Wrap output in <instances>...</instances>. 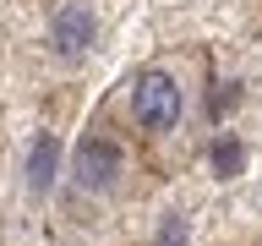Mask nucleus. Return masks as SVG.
Returning <instances> with one entry per match:
<instances>
[{"label": "nucleus", "mask_w": 262, "mask_h": 246, "mask_svg": "<svg viewBox=\"0 0 262 246\" xmlns=\"http://www.w3.org/2000/svg\"><path fill=\"white\" fill-rule=\"evenodd\" d=\"M131 126L147 131V137H169V131L186 120V82H180L175 66H147L131 77Z\"/></svg>", "instance_id": "nucleus-1"}, {"label": "nucleus", "mask_w": 262, "mask_h": 246, "mask_svg": "<svg viewBox=\"0 0 262 246\" xmlns=\"http://www.w3.org/2000/svg\"><path fill=\"white\" fill-rule=\"evenodd\" d=\"M71 175H77L82 192H110V186H120V175H126V148L115 142L110 131H88L77 142Z\"/></svg>", "instance_id": "nucleus-2"}, {"label": "nucleus", "mask_w": 262, "mask_h": 246, "mask_svg": "<svg viewBox=\"0 0 262 246\" xmlns=\"http://www.w3.org/2000/svg\"><path fill=\"white\" fill-rule=\"evenodd\" d=\"M88 33H93V22H88V16H60V44L71 49V55H77V49H88Z\"/></svg>", "instance_id": "nucleus-3"}, {"label": "nucleus", "mask_w": 262, "mask_h": 246, "mask_svg": "<svg viewBox=\"0 0 262 246\" xmlns=\"http://www.w3.org/2000/svg\"><path fill=\"white\" fill-rule=\"evenodd\" d=\"M159 246H186V230H180V219H169V224H164Z\"/></svg>", "instance_id": "nucleus-4"}]
</instances>
